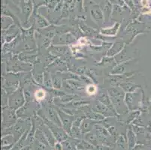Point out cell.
<instances>
[{"mask_svg":"<svg viewBox=\"0 0 151 150\" xmlns=\"http://www.w3.org/2000/svg\"><path fill=\"white\" fill-rule=\"evenodd\" d=\"M108 94L111 102L113 104L116 113L120 114L126 113L128 111L127 106L125 102L124 91L120 87H111L108 89Z\"/></svg>","mask_w":151,"mask_h":150,"instance_id":"6da1fadb","label":"cell"},{"mask_svg":"<svg viewBox=\"0 0 151 150\" xmlns=\"http://www.w3.org/2000/svg\"><path fill=\"white\" fill-rule=\"evenodd\" d=\"M25 100L24 93L21 89H18L15 92L12 93V94L9 97V99H8L9 107H10L11 109L14 110V111L19 109L24 105Z\"/></svg>","mask_w":151,"mask_h":150,"instance_id":"7a4b0ae2","label":"cell"},{"mask_svg":"<svg viewBox=\"0 0 151 150\" xmlns=\"http://www.w3.org/2000/svg\"><path fill=\"white\" fill-rule=\"evenodd\" d=\"M92 110H93L94 112L97 113H99L101 115L104 116L105 117H111V116H114L116 115L114 112L111 111V109H109L107 106H105V104H101V102H99V101H96V102L93 104V107H92Z\"/></svg>","mask_w":151,"mask_h":150,"instance_id":"3957f363","label":"cell"},{"mask_svg":"<svg viewBox=\"0 0 151 150\" xmlns=\"http://www.w3.org/2000/svg\"><path fill=\"white\" fill-rule=\"evenodd\" d=\"M97 101H99V102H101V104H105V106L111 109L113 112L115 113V108L114 107L113 104L111 102V100L110 98L109 94H108V92H106V91L101 90L99 93L98 96H97ZM116 114V113H115Z\"/></svg>","mask_w":151,"mask_h":150,"instance_id":"277c9868","label":"cell"},{"mask_svg":"<svg viewBox=\"0 0 151 150\" xmlns=\"http://www.w3.org/2000/svg\"><path fill=\"white\" fill-rule=\"evenodd\" d=\"M91 16L93 18V20L96 22H97L99 25H101L103 23V20L105 19L102 11H101L99 7L96 5H95L94 6L92 7Z\"/></svg>","mask_w":151,"mask_h":150,"instance_id":"5b68a950","label":"cell"},{"mask_svg":"<svg viewBox=\"0 0 151 150\" xmlns=\"http://www.w3.org/2000/svg\"><path fill=\"white\" fill-rule=\"evenodd\" d=\"M123 47H124V43L122 41H117L116 43L114 44L111 49L109 50V51L108 53V56H114L115 55H117L120 53L121 50H123Z\"/></svg>","mask_w":151,"mask_h":150,"instance_id":"8992f818","label":"cell"},{"mask_svg":"<svg viewBox=\"0 0 151 150\" xmlns=\"http://www.w3.org/2000/svg\"><path fill=\"white\" fill-rule=\"evenodd\" d=\"M119 87L121 88L124 92H126V93H134L135 90L138 89V86L137 85L134 84L130 82H122L120 85H119Z\"/></svg>","mask_w":151,"mask_h":150,"instance_id":"52a82bcc","label":"cell"},{"mask_svg":"<svg viewBox=\"0 0 151 150\" xmlns=\"http://www.w3.org/2000/svg\"><path fill=\"white\" fill-rule=\"evenodd\" d=\"M75 40V38L71 36L70 34L67 35H60L57 37V41H53V44H69Z\"/></svg>","mask_w":151,"mask_h":150,"instance_id":"ba28073f","label":"cell"},{"mask_svg":"<svg viewBox=\"0 0 151 150\" xmlns=\"http://www.w3.org/2000/svg\"><path fill=\"white\" fill-rule=\"evenodd\" d=\"M120 28V23H116L113 27L111 28H105L102 29L101 30V33H102L103 35H115L117 34V31Z\"/></svg>","mask_w":151,"mask_h":150,"instance_id":"9c48e42d","label":"cell"},{"mask_svg":"<svg viewBox=\"0 0 151 150\" xmlns=\"http://www.w3.org/2000/svg\"><path fill=\"white\" fill-rule=\"evenodd\" d=\"M22 10H23V14L27 15V17L29 16L32 11V4L30 1H27L24 0L22 2Z\"/></svg>","mask_w":151,"mask_h":150,"instance_id":"30bf717a","label":"cell"},{"mask_svg":"<svg viewBox=\"0 0 151 150\" xmlns=\"http://www.w3.org/2000/svg\"><path fill=\"white\" fill-rule=\"evenodd\" d=\"M50 52L57 56H62L68 53V48L65 47H53V49Z\"/></svg>","mask_w":151,"mask_h":150,"instance_id":"8fae6325","label":"cell"},{"mask_svg":"<svg viewBox=\"0 0 151 150\" xmlns=\"http://www.w3.org/2000/svg\"><path fill=\"white\" fill-rule=\"evenodd\" d=\"M67 81L75 89H75L76 90H83V89H86V86L80 83V81L76 80H68Z\"/></svg>","mask_w":151,"mask_h":150,"instance_id":"7c38bea8","label":"cell"},{"mask_svg":"<svg viewBox=\"0 0 151 150\" xmlns=\"http://www.w3.org/2000/svg\"><path fill=\"white\" fill-rule=\"evenodd\" d=\"M44 83L47 88H53V80H52V77L50 76V74L48 71H45L44 73Z\"/></svg>","mask_w":151,"mask_h":150,"instance_id":"4fadbf2b","label":"cell"},{"mask_svg":"<svg viewBox=\"0 0 151 150\" xmlns=\"http://www.w3.org/2000/svg\"><path fill=\"white\" fill-rule=\"evenodd\" d=\"M55 76H52V80H53V86L56 89H61L63 86V81H62V77L58 76L57 74H54Z\"/></svg>","mask_w":151,"mask_h":150,"instance_id":"5bb4252c","label":"cell"},{"mask_svg":"<svg viewBox=\"0 0 151 150\" xmlns=\"http://www.w3.org/2000/svg\"><path fill=\"white\" fill-rule=\"evenodd\" d=\"M111 2L107 1L105 2V5L103 6V14H104V18L105 19H109L110 18V16H111Z\"/></svg>","mask_w":151,"mask_h":150,"instance_id":"9a60e30c","label":"cell"},{"mask_svg":"<svg viewBox=\"0 0 151 150\" xmlns=\"http://www.w3.org/2000/svg\"><path fill=\"white\" fill-rule=\"evenodd\" d=\"M85 91L90 95H96L97 93H98V89H97V87L95 85L90 83L89 85L86 86Z\"/></svg>","mask_w":151,"mask_h":150,"instance_id":"2e32d148","label":"cell"},{"mask_svg":"<svg viewBox=\"0 0 151 150\" xmlns=\"http://www.w3.org/2000/svg\"><path fill=\"white\" fill-rule=\"evenodd\" d=\"M37 24H38L39 28H45V27H47L49 23L47 22V20L44 18L43 17L41 16L40 14L37 15Z\"/></svg>","mask_w":151,"mask_h":150,"instance_id":"e0dca14e","label":"cell"},{"mask_svg":"<svg viewBox=\"0 0 151 150\" xmlns=\"http://www.w3.org/2000/svg\"><path fill=\"white\" fill-rule=\"evenodd\" d=\"M45 95H46V93L43 89H38L35 91V98L37 101H40L45 98Z\"/></svg>","mask_w":151,"mask_h":150,"instance_id":"ac0fdd59","label":"cell"},{"mask_svg":"<svg viewBox=\"0 0 151 150\" xmlns=\"http://www.w3.org/2000/svg\"><path fill=\"white\" fill-rule=\"evenodd\" d=\"M47 116H48V117L51 118L52 119H55L57 117H60L59 114L57 115V112L55 111V110L50 107H49L47 109Z\"/></svg>","mask_w":151,"mask_h":150,"instance_id":"d6986e66","label":"cell"}]
</instances>
